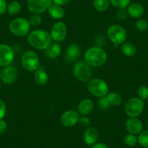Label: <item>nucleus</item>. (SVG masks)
Listing matches in <instances>:
<instances>
[{"instance_id":"9","label":"nucleus","mask_w":148,"mask_h":148,"mask_svg":"<svg viewBox=\"0 0 148 148\" xmlns=\"http://www.w3.org/2000/svg\"><path fill=\"white\" fill-rule=\"evenodd\" d=\"M52 0H27V8L33 14H40L48 10Z\"/></svg>"},{"instance_id":"6","label":"nucleus","mask_w":148,"mask_h":148,"mask_svg":"<svg viewBox=\"0 0 148 148\" xmlns=\"http://www.w3.org/2000/svg\"><path fill=\"white\" fill-rule=\"evenodd\" d=\"M144 108V100L139 97H132L128 100L125 105V113L129 117L136 118L142 114Z\"/></svg>"},{"instance_id":"28","label":"nucleus","mask_w":148,"mask_h":148,"mask_svg":"<svg viewBox=\"0 0 148 148\" xmlns=\"http://www.w3.org/2000/svg\"><path fill=\"white\" fill-rule=\"evenodd\" d=\"M125 145L129 147H134L138 143V138L136 137V135L132 134H129L126 135L123 139Z\"/></svg>"},{"instance_id":"32","label":"nucleus","mask_w":148,"mask_h":148,"mask_svg":"<svg viewBox=\"0 0 148 148\" xmlns=\"http://www.w3.org/2000/svg\"><path fill=\"white\" fill-rule=\"evenodd\" d=\"M136 27L140 31H146L148 30V21L145 19H139L136 21Z\"/></svg>"},{"instance_id":"34","label":"nucleus","mask_w":148,"mask_h":148,"mask_svg":"<svg viewBox=\"0 0 148 148\" xmlns=\"http://www.w3.org/2000/svg\"><path fill=\"white\" fill-rule=\"evenodd\" d=\"M79 123H80V125H82L83 127H88V126L90 125V119L88 117H86V116H83L82 117L79 118Z\"/></svg>"},{"instance_id":"35","label":"nucleus","mask_w":148,"mask_h":148,"mask_svg":"<svg viewBox=\"0 0 148 148\" xmlns=\"http://www.w3.org/2000/svg\"><path fill=\"white\" fill-rule=\"evenodd\" d=\"M7 108L5 102L0 99V119H2L6 115Z\"/></svg>"},{"instance_id":"39","label":"nucleus","mask_w":148,"mask_h":148,"mask_svg":"<svg viewBox=\"0 0 148 148\" xmlns=\"http://www.w3.org/2000/svg\"><path fill=\"white\" fill-rule=\"evenodd\" d=\"M92 148H108L105 144L102 143V142H99V143H96L93 145Z\"/></svg>"},{"instance_id":"20","label":"nucleus","mask_w":148,"mask_h":148,"mask_svg":"<svg viewBox=\"0 0 148 148\" xmlns=\"http://www.w3.org/2000/svg\"><path fill=\"white\" fill-rule=\"evenodd\" d=\"M48 12L50 17L56 20L62 19L65 15V10L62 6L57 5H52L48 9Z\"/></svg>"},{"instance_id":"29","label":"nucleus","mask_w":148,"mask_h":148,"mask_svg":"<svg viewBox=\"0 0 148 148\" xmlns=\"http://www.w3.org/2000/svg\"><path fill=\"white\" fill-rule=\"evenodd\" d=\"M28 22L31 26L37 27L42 24V18L38 14H33L28 19Z\"/></svg>"},{"instance_id":"4","label":"nucleus","mask_w":148,"mask_h":148,"mask_svg":"<svg viewBox=\"0 0 148 148\" xmlns=\"http://www.w3.org/2000/svg\"><path fill=\"white\" fill-rule=\"evenodd\" d=\"M89 93L97 97H103L108 93V86L106 82L101 79H91L87 84Z\"/></svg>"},{"instance_id":"1","label":"nucleus","mask_w":148,"mask_h":148,"mask_svg":"<svg viewBox=\"0 0 148 148\" xmlns=\"http://www.w3.org/2000/svg\"><path fill=\"white\" fill-rule=\"evenodd\" d=\"M52 37L49 33L42 29L31 31L28 36V44L36 49H46L52 44Z\"/></svg>"},{"instance_id":"18","label":"nucleus","mask_w":148,"mask_h":148,"mask_svg":"<svg viewBox=\"0 0 148 148\" xmlns=\"http://www.w3.org/2000/svg\"><path fill=\"white\" fill-rule=\"evenodd\" d=\"M94 109V103L92 99H84L79 102L78 105V111L82 116L90 114Z\"/></svg>"},{"instance_id":"5","label":"nucleus","mask_w":148,"mask_h":148,"mask_svg":"<svg viewBox=\"0 0 148 148\" xmlns=\"http://www.w3.org/2000/svg\"><path fill=\"white\" fill-rule=\"evenodd\" d=\"M10 32L17 36H24L29 33L31 25L28 20L23 18H18L12 20L9 25Z\"/></svg>"},{"instance_id":"19","label":"nucleus","mask_w":148,"mask_h":148,"mask_svg":"<svg viewBox=\"0 0 148 148\" xmlns=\"http://www.w3.org/2000/svg\"><path fill=\"white\" fill-rule=\"evenodd\" d=\"M34 81L39 86H45L48 82V75L43 69L42 68H38L36 71L34 76Z\"/></svg>"},{"instance_id":"3","label":"nucleus","mask_w":148,"mask_h":148,"mask_svg":"<svg viewBox=\"0 0 148 148\" xmlns=\"http://www.w3.org/2000/svg\"><path fill=\"white\" fill-rule=\"evenodd\" d=\"M107 36L108 39L113 42L117 47L119 45H123L126 42L127 34L123 26L120 25H112L107 29Z\"/></svg>"},{"instance_id":"17","label":"nucleus","mask_w":148,"mask_h":148,"mask_svg":"<svg viewBox=\"0 0 148 148\" xmlns=\"http://www.w3.org/2000/svg\"><path fill=\"white\" fill-rule=\"evenodd\" d=\"M145 8L143 5L138 2L132 3L128 8L127 12L129 16L133 18H139L145 14Z\"/></svg>"},{"instance_id":"15","label":"nucleus","mask_w":148,"mask_h":148,"mask_svg":"<svg viewBox=\"0 0 148 148\" xmlns=\"http://www.w3.org/2000/svg\"><path fill=\"white\" fill-rule=\"evenodd\" d=\"M81 53V49L77 44H71L68 47L65 52V60L67 63H71L76 60Z\"/></svg>"},{"instance_id":"14","label":"nucleus","mask_w":148,"mask_h":148,"mask_svg":"<svg viewBox=\"0 0 148 148\" xmlns=\"http://www.w3.org/2000/svg\"><path fill=\"white\" fill-rule=\"evenodd\" d=\"M126 129L129 134H139L143 129L142 121L137 118H130L126 121Z\"/></svg>"},{"instance_id":"33","label":"nucleus","mask_w":148,"mask_h":148,"mask_svg":"<svg viewBox=\"0 0 148 148\" xmlns=\"http://www.w3.org/2000/svg\"><path fill=\"white\" fill-rule=\"evenodd\" d=\"M128 12L126 10V8H122V9H119L117 11V18L119 21H124L128 17Z\"/></svg>"},{"instance_id":"31","label":"nucleus","mask_w":148,"mask_h":148,"mask_svg":"<svg viewBox=\"0 0 148 148\" xmlns=\"http://www.w3.org/2000/svg\"><path fill=\"white\" fill-rule=\"evenodd\" d=\"M98 107L99 108V109L102 110H107L110 108V107L111 106L110 105L109 102H108V99H107L106 96L103 97H100L98 100L97 102Z\"/></svg>"},{"instance_id":"36","label":"nucleus","mask_w":148,"mask_h":148,"mask_svg":"<svg viewBox=\"0 0 148 148\" xmlns=\"http://www.w3.org/2000/svg\"><path fill=\"white\" fill-rule=\"evenodd\" d=\"M8 9L6 0H0V15H4Z\"/></svg>"},{"instance_id":"22","label":"nucleus","mask_w":148,"mask_h":148,"mask_svg":"<svg viewBox=\"0 0 148 148\" xmlns=\"http://www.w3.org/2000/svg\"><path fill=\"white\" fill-rule=\"evenodd\" d=\"M121 51L126 57H132L136 53V48L130 42H124L121 46Z\"/></svg>"},{"instance_id":"37","label":"nucleus","mask_w":148,"mask_h":148,"mask_svg":"<svg viewBox=\"0 0 148 148\" xmlns=\"http://www.w3.org/2000/svg\"><path fill=\"white\" fill-rule=\"evenodd\" d=\"M7 123L3 120V119H0V134L5 133L7 130Z\"/></svg>"},{"instance_id":"21","label":"nucleus","mask_w":148,"mask_h":148,"mask_svg":"<svg viewBox=\"0 0 148 148\" xmlns=\"http://www.w3.org/2000/svg\"><path fill=\"white\" fill-rule=\"evenodd\" d=\"M61 53V46L58 43H52L46 49V54L49 58L55 59L57 58Z\"/></svg>"},{"instance_id":"8","label":"nucleus","mask_w":148,"mask_h":148,"mask_svg":"<svg viewBox=\"0 0 148 148\" xmlns=\"http://www.w3.org/2000/svg\"><path fill=\"white\" fill-rule=\"evenodd\" d=\"M21 64L23 68L26 71H36L39 67V58L34 51H26L23 54Z\"/></svg>"},{"instance_id":"16","label":"nucleus","mask_w":148,"mask_h":148,"mask_svg":"<svg viewBox=\"0 0 148 148\" xmlns=\"http://www.w3.org/2000/svg\"><path fill=\"white\" fill-rule=\"evenodd\" d=\"M99 138L98 131L94 127H89L84 133V140L88 145H94L97 143Z\"/></svg>"},{"instance_id":"23","label":"nucleus","mask_w":148,"mask_h":148,"mask_svg":"<svg viewBox=\"0 0 148 148\" xmlns=\"http://www.w3.org/2000/svg\"><path fill=\"white\" fill-rule=\"evenodd\" d=\"M106 97L111 106H118L122 102V97L116 92H110L106 95Z\"/></svg>"},{"instance_id":"10","label":"nucleus","mask_w":148,"mask_h":148,"mask_svg":"<svg viewBox=\"0 0 148 148\" xmlns=\"http://www.w3.org/2000/svg\"><path fill=\"white\" fill-rule=\"evenodd\" d=\"M67 26L65 23L62 21H58L55 23L51 28L50 35L52 39L56 42H62L67 36Z\"/></svg>"},{"instance_id":"24","label":"nucleus","mask_w":148,"mask_h":148,"mask_svg":"<svg viewBox=\"0 0 148 148\" xmlns=\"http://www.w3.org/2000/svg\"><path fill=\"white\" fill-rule=\"evenodd\" d=\"M21 10V5L19 2L18 1H13V2H10L9 5H8V13L10 15H16L20 13Z\"/></svg>"},{"instance_id":"30","label":"nucleus","mask_w":148,"mask_h":148,"mask_svg":"<svg viewBox=\"0 0 148 148\" xmlns=\"http://www.w3.org/2000/svg\"><path fill=\"white\" fill-rule=\"evenodd\" d=\"M137 95L142 100L148 99V86L146 85H142L137 89Z\"/></svg>"},{"instance_id":"38","label":"nucleus","mask_w":148,"mask_h":148,"mask_svg":"<svg viewBox=\"0 0 148 148\" xmlns=\"http://www.w3.org/2000/svg\"><path fill=\"white\" fill-rule=\"evenodd\" d=\"M70 1H71V0H52V2H54L55 5H60V6L67 5Z\"/></svg>"},{"instance_id":"41","label":"nucleus","mask_w":148,"mask_h":148,"mask_svg":"<svg viewBox=\"0 0 148 148\" xmlns=\"http://www.w3.org/2000/svg\"><path fill=\"white\" fill-rule=\"evenodd\" d=\"M0 88H1V85H0Z\"/></svg>"},{"instance_id":"11","label":"nucleus","mask_w":148,"mask_h":148,"mask_svg":"<svg viewBox=\"0 0 148 148\" xmlns=\"http://www.w3.org/2000/svg\"><path fill=\"white\" fill-rule=\"evenodd\" d=\"M13 60L14 52L12 48L5 44H0V66H9Z\"/></svg>"},{"instance_id":"27","label":"nucleus","mask_w":148,"mask_h":148,"mask_svg":"<svg viewBox=\"0 0 148 148\" xmlns=\"http://www.w3.org/2000/svg\"><path fill=\"white\" fill-rule=\"evenodd\" d=\"M111 5L118 9L126 8L129 6L131 0H110Z\"/></svg>"},{"instance_id":"7","label":"nucleus","mask_w":148,"mask_h":148,"mask_svg":"<svg viewBox=\"0 0 148 148\" xmlns=\"http://www.w3.org/2000/svg\"><path fill=\"white\" fill-rule=\"evenodd\" d=\"M92 71L86 62H79L73 67V75L76 79L82 82H89L92 77Z\"/></svg>"},{"instance_id":"26","label":"nucleus","mask_w":148,"mask_h":148,"mask_svg":"<svg viewBox=\"0 0 148 148\" xmlns=\"http://www.w3.org/2000/svg\"><path fill=\"white\" fill-rule=\"evenodd\" d=\"M138 143L142 147L148 148V130L142 131L138 136Z\"/></svg>"},{"instance_id":"25","label":"nucleus","mask_w":148,"mask_h":148,"mask_svg":"<svg viewBox=\"0 0 148 148\" xmlns=\"http://www.w3.org/2000/svg\"><path fill=\"white\" fill-rule=\"evenodd\" d=\"M110 0H93L94 7L97 10L104 12L109 8Z\"/></svg>"},{"instance_id":"42","label":"nucleus","mask_w":148,"mask_h":148,"mask_svg":"<svg viewBox=\"0 0 148 148\" xmlns=\"http://www.w3.org/2000/svg\"><path fill=\"white\" fill-rule=\"evenodd\" d=\"M147 102H148V99H147Z\"/></svg>"},{"instance_id":"2","label":"nucleus","mask_w":148,"mask_h":148,"mask_svg":"<svg viewBox=\"0 0 148 148\" xmlns=\"http://www.w3.org/2000/svg\"><path fill=\"white\" fill-rule=\"evenodd\" d=\"M107 53L99 47H92L87 49L84 55V60L89 66L99 67L107 61Z\"/></svg>"},{"instance_id":"13","label":"nucleus","mask_w":148,"mask_h":148,"mask_svg":"<svg viewBox=\"0 0 148 148\" xmlns=\"http://www.w3.org/2000/svg\"><path fill=\"white\" fill-rule=\"evenodd\" d=\"M17 77H18V71L15 67L11 65L5 67L0 73V78L2 81L7 84H10L15 82Z\"/></svg>"},{"instance_id":"40","label":"nucleus","mask_w":148,"mask_h":148,"mask_svg":"<svg viewBox=\"0 0 148 148\" xmlns=\"http://www.w3.org/2000/svg\"><path fill=\"white\" fill-rule=\"evenodd\" d=\"M147 127H148V119H147Z\"/></svg>"},{"instance_id":"12","label":"nucleus","mask_w":148,"mask_h":148,"mask_svg":"<svg viewBox=\"0 0 148 148\" xmlns=\"http://www.w3.org/2000/svg\"><path fill=\"white\" fill-rule=\"evenodd\" d=\"M79 113L73 110H68L65 111L60 117L61 124L66 128H71L74 126L79 120Z\"/></svg>"}]
</instances>
